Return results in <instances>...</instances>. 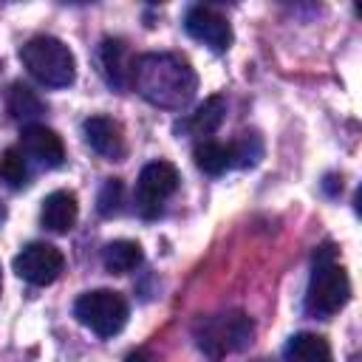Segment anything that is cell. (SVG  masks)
Listing matches in <instances>:
<instances>
[{
  "mask_svg": "<svg viewBox=\"0 0 362 362\" xmlns=\"http://www.w3.org/2000/svg\"><path fill=\"white\" fill-rule=\"evenodd\" d=\"M130 85L150 105L164 110H181L184 105L192 102L198 90V76L181 54L153 51L133 59Z\"/></svg>",
  "mask_w": 362,
  "mask_h": 362,
  "instance_id": "1",
  "label": "cell"
},
{
  "mask_svg": "<svg viewBox=\"0 0 362 362\" xmlns=\"http://www.w3.org/2000/svg\"><path fill=\"white\" fill-rule=\"evenodd\" d=\"M348 300H351V280L345 269L334 260V249L322 246L314 255V272L305 288V311L311 317L328 320L337 311H342Z\"/></svg>",
  "mask_w": 362,
  "mask_h": 362,
  "instance_id": "2",
  "label": "cell"
},
{
  "mask_svg": "<svg viewBox=\"0 0 362 362\" xmlns=\"http://www.w3.org/2000/svg\"><path fill=\"white\" fill-rule=\"evenodd\" d=\"M20 59L25 71L45 88H68L76 79V59L71 48L51 34L31 37L20 48Z\"/></svg>",
  "mask_w": 362,
  "mask_h": 362,
  "instance_id": "3",
  "label": "cell"
},
{
  "mask_svg": "<svg viewBox=\"0 0 362 362\" xmlns=\"http://www.w3.org/2000/svg\"><path fill=\"white\" fill-rule=\"evenodd\" d=\"M255 337V325L246 314L229 311V314H215L204 317L195 325V342L206 356H223L232 351H243Z\"/></svg>",
  "mask_w": 362,
  "mask_h": 362,
  "instance_id": "4",
  "label": "cell"
},
{
  "mask_svg": "<svg viewBox=\"0 0 362 362\" xmlns=\"http://www.w3.org/2000/svg\"><path fill=\"white\" fill-rule=\"evenodd\" d=\"M76 320L90 328L96 337H116L127 322V300L113 288H96L85 291L74 303Z\"/></svg>",
  "mask_w": 362,
  "mask_h": 362,
  "instance_id": "5",
  "label": "cell"
},
{
  "mask_svg": "<svg viewBox=\"0 0 362 362\" xmlns=\"http://www.w3.org/2000/svg\"><path fill=\"white\" fill-rule=\"evenodd\" d=\"M181 175L170 161H150L141 167L136 181V209L144 218H156L161 212V204L178 189Z\"/></svg>",
  "mask_w": 362,
  "mask_h": 362,
  "instance_id": "6",
  "label": "cell"
},
{
  "mask_svg": "<svg viewBox=\"0 0 362 362\" xmlns=\"http://www.w3.org/2000/svg\"><path fill=\"white\" fill-rule=\"evenodd\" d=\"M65 269V257L54 243L45 240H34L28 246H23L14 257V272L20 280L31 283V286H48L54 283Z\"/></svg>",
  "mask_w": 362,
  "mask_h": 362,
  "instance_id": "7",
  "label": "cell"
},
{
  "mask_svg": "<svg viewBox=\"0 0 362 362\" xmlns=\"http://www.w3.org/2000/svg\"><path fill=\"white\" fill-rule=\"evenodd\" d=\"M184 28L192 40L204 42L206 48L212 51H226L232 45V25L223 14H218L215 8H206V6H192L187 14H184Z\"/></svg>",
  "mask_w": 362,
  "mask_h": 362,
  "instance_id": "8",
  "label": "cell"
},
{
  "mask_svg": "<svg viewBox=\"0 0 362 362\" xmlns=\"http://www.w3.org/2000/svg\"><path fill=\"white\" fill-rule=\"evenodd\" d=\"M20 150L25 153V158H34L40 167H62L65 161V144L57 136V130L45 127V124H25L20 133Z\"/></svg>",
  "mask_w": 362,
  "mask_h": 362,
  "instance_id": "9",
  "label": "cell"
},
{
  "mask_svg": "<svg viewBox=\"0 0 362 362\" xmlns=\"http://www.w3.org/2000/svg\"><path fill=\"white\" fill-rule=\"evenodd\" d=\"M82 133H85V141L90 144L93 153L105 156L107 161H119L124 156V133H122V124L110 116H90L85 119L82 124Z\"/></svg>",
  "mask_w": 362,
  "mask_h": 362,
  "instance_id": "10",
  "label": "cell"
},
{
  "mask_svg": "<svg viewBox=\"0 0 362 362\" xmlns=\"http://www.w3.org/2000/svg\"><path fill=\"white\" fill-rule=\"evenodd\" d=\"M76 218H79V204H76V195L71 189H57V192L45 195L42 209H40V221L45 229L65 235L74 229Z\"/></svg>",
  "mask_w": 362,
  "mask_h": 362,
  "instance_id": "11",
  "label": "cell"
},
{
  "mask_svg": "<svg viewBox=\"0 0 362 362\" xmlns=\"http://www.w3.org/2000/svg\"><path fill=\"white\" fill-rule=\"evenodd\" d=\"M99 62H102V74L107 79L110 88L122 90L130 85V74H133V59L127 57V45L124 40H102V48H99Z\"/></svg>",
  "mask_w": 362,
  "mask_h": 362,
  "instance_id": "12",
  "label": "cell"
},
{
  "mask_svg": "<svg viewBox=\"0 0 362 362\" xmlns=\"http://www.w3.org/2000/svg\"><path fill=\"white\" fill-rule=\"evenodd\" d=\"M283 362H334V354L325 337L303 331L288 337V342L283 345Z\"/></svg>",
  "mask_w": 362,
  "mask_h": 362,
  "instance_id": "13",
  "label": "cell"
},
{
  "mask_svg": "<svg viewBox=\"0 0 362 362\" xmlns=\"http://www.w3.org/2000/svg\"><path fill=\"white\" fill-rule=\"evenodd\" d=\"M144 252L136 240H110L102 249V263L110 274H127L141 263Z\"/></svg>",
  "mask_w": 362,
  "mask_h": 362,
  "instance_id": "14",
  "label": "cell"
},
{
  "mask_svg": "<svg viewBox=\"0 0 362 362\" xmlns=\"http://www.w3.org/2000/svg\"><path fill=\"white\" fill-rule=\"evenodd\" d=\"M6 105H8V113H11L17 122H31V119H40V116L45 113V105H42V99L37 96V90H31V88L23 85V82H14V85L8 88Z\"/></svg>",
  "mask_w": 362,
  "mask_h": 362,
  "instance_id": "15",
  "label": "cell"
},
{
  "mask_svg": "<svg viewBox=\"0 0 362 362\" xmlns=\"http://www.w3.org/2000/svg\"><path fill=\"white\" fill-rule=\"evenodd\" d=\"M192 158H195L198 170H204L206 175H221L223 170L232 167V150H229V144H221V141H212V139L195 144Z\"/></svg>",
  "mask_w": 362,
  "mask_h": 362,
  "instance_id": "16",
  "label": "cell"
},
{
  "mask_svg": "<svg viewBox=\"0 0 362 362\" xmlns=\"http://www.w3.org/2000/svg\"><path fill=\"white\" fill-rule=\"evenodd\" d=\"M223 113H226L223 96H209V99H204V105L189 116L187 124H189V130H195L198 136H209V133H215V130L221 127Z\"/></svg>",
  "mask_w": 362,
  "mask_h": 362,
  "instance_id": "17",
  "label": "cell"
},
{
  "mask_svg": "<svg viewBox=\"0 0 362 362\" xmlns=\"http://www.w3.org/2000/svg\"><path fill=\"white\" fill-rule=\"evenodd\" d=\"M0 178L11 187V189H20L28 184V158L20 147H8L3 150L0 156Z\"/></svg>",
  "mask_w": 362,
  "mask_h": 362,
  "instance_id": "18",
  "label": "cell"
},
{
  "mask_svg": "<svg viewBox=\"0 0 362 362\" xmlns=\"http://www.w3.org/2000/svg\"><path fill=\"white\" fill-rule=\"evenodd\" d=\"M232 167H255L263 158V139L257 133H240L238 141L229 144Z\"/></svg>",
  "mask_w": 362,
  "mask_h": 362,
  "instance_id": "19",
  "label": "cell"
},
{
  "mask_svg": "<svg viewBox=\"0 0 362 362\" xmlns=\"http://www.w3.org/2000/svg\"><path fill=\"white\" fill-rule=\"evenodd\" d=\"M96 209L102 218H113L122 209V181L119 178H107L96 195Z\"/></svg>",
  "mask_w": 362,
  "mask_h": 362,
  "instance_id": "20",
  "label": "cell"
},
{
  "mask_svg": "<svg viewBox=\"0 0 362 362\" xmlns=\"http://www.w3.org/2000/svg\"><path fill=\"white\" fill-rule=\"evenodd\" d=\"M124 362H150V356H147L144 351H133V354H127Z\"/></svg>",
  "mask_w": 362,
  "mask_h": 362,
  "instance_id": "21",
  "label": "cell"
},
{
  "mask_svg": "<svg viewBox=\"0 0 362 362\" xmlns=\"http://www.w3.org/2000/svg\"><path fill=\"white\" fill-rule=\"evenodd\" d=\"M3 221H6V206L0 204V223H3Z\"/></svg>",
  "mask_w": 362,
  "mask_h": 362,
  "instance_id": "22",
  "label": "cell"
},
{
  "mask_svg": "<svg viewBox=\"0 0 362 362\" xmlns=\"http://www.w3.org/2000/svg\"><path fill=\"white\" fill-rule=\"evenodd\" d=\"M0 291H3V272H0Z\"/></svg>",
  "mask_w": 362,
  "mask_h": 362,
  "instance_id": "23",
  "label": "cell"
}]
</instances>
